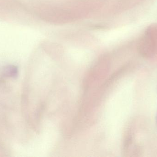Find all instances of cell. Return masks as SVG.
I'll use <instances>...</instances> for the list:
<instances>
[{
    "instance_id": "cell-1",
    "label": "cell",
    "mask_w": 157,
    "mask_h": 157,
    "mask_svg": "<svg viewBox=\"0 0 157 157\" xmlns=\"http://www.w3.org/2000/svg\"><path fill=\"white\" fill-rule=\"evenodd\" d=\"M140 55L150 58L157 54V23L149 26L140 39L137 45Z\"/></svg>"
},
{
    "instance_id": "cell-2",
    "label": "cell",
    "mask_w": 157,
    "mask_h": 157,
    "mask_svg": "<svg viewBox=\"0 0 157 157\" xmlns=\"http://www.w3.org/2000/svg\"><path fill=\"white\" fill-rule=\"evenodd\" d=\"M17 68L14 66H9L6 67L5 71V73L6 76L10 77H17Z\"/></svg>"
}]
</instances>
